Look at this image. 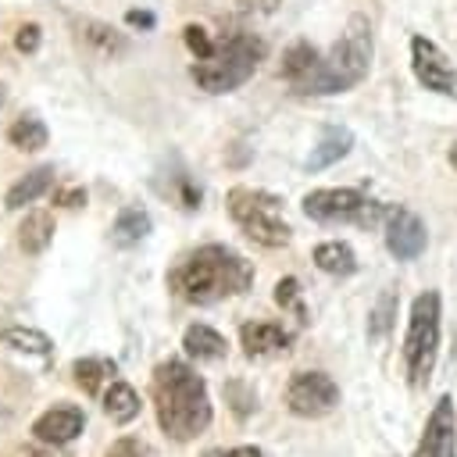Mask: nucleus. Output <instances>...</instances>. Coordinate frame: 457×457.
<instances>
[{
    "instance_id": "ddd939ff",
    "label": "nucleus",
    "mask_w": 457,
    "mask_h": 457,
    "mask_svg": "<svg viewBox=\"0 0 457 457\" xmlns=\"http://www.w3.org/2000/svg\"><path fill=\"white\" fill-rule=\"evenodd\" d=\"M293 332H286L275 321H246L239 328V346L246 357H268V353H282L289 350Z\"/></svg>"
},
{
    "instance_id": "b1692460",
    "label": "nucleus",
    "mask_w": 457,
    "mask_h": 457,
    "mask_svg": "<svg viewBox=\"0 0 457 457\" xmlns=\"http://www.w3.org/2000/svg\"><path fill=\"white\" fill-rule=\"evenodd\" d=\"M396 303H400V296H396L393 289H382V293H378V300H375V307H371V314H368V339H371V343H382V339L389 336L393 318H396Z\"/></svg>"
},
{
    "instance_id": "1a4fd4ad",
    "label": "nucleus",
    "mask_w": 457,
    "mask_h": 457,
    "mask_svg": "<svg viewBox=\"0 0 457 457\" xmlns=\"http://www.w3.org/2000/svg\"><path fill=\"white\" fill-rule=\"evenodd\" d=\"M411 68L425 89H432L439 96H457V71L432 39H425V36L411 39Z\"/></svg>"
},
{
    "instance_id": "7c9ffc66",
    "label": "nucleus",
    "mask_w": 457,
    "mask_h": 457,
    "mask_svg": "<svg viewBox=\"0 0 457 457\" xmlns=\"http://www.w3.org/2000/svg\"><path fill=\"white\" fill-rule=\"evenodd\" d=\"M204 457H264L257 446H228V450H211Z\"/></svg>"
},
{
    "instance_id": "a211bd4d",
    "label": "nucleus",
    "mask_w": 457,
    "mask_h": 457,
    "mask_svg": "<svg viewBox=\"0 0 457 457\" xmlns=\"http://www.w3.org/2000/svg\"><path fill=\"white\" fill-rule=\"evenodd\" d=\"M54 186V168L50 164H43V168H32L29 175H21L11 189H7V196H4V207L7 211H18V207H25V204H32V200H39L46 189Z\"/></svg>"
},
{
    "instance_id": "f257e3e1",
    "label": "nucleus",
    "mask_w": 457,
    "mask_h": 457,
    "mask_svg": "<svg viewBox=\"0 0 457 457\" xmlns=\"http://www.w3.org/2000/svg\"><path fill=\"white\" fill-rule=\"evenodd\" d=\"M150 400H154V414H157L161 432L175 443H189L211 428L214 407H211L207 382L179 357H168L154 368Z\"/></svg>"
},
{
    "instance_id": "c85d7f7f",
    "label": "nucleus",
    "mask_w": 457,
    "mask_h": 457,
    "mask_svg": "<svg viewBox=\"0 0 457 457\" xmlns=\"http://www.w3.org/2000/svg\"><path fill=\"white\" fill-rule=\"evenodd\" d=\"M107 457H146V446H143L139 439H132V436H121V439L107 450Z\"/></svg>"
},
{
    "instance_id": "4468645a",
    "label": "nucleus",
    "mask_w": 457,
    "mask_h": 457,
    "mask_svg": "<svg viewBox=\"0 0 457 457\" xmlns=\"http://www.w3.org/2000/svg\"><path fill=\"white\" fill-rule=\"evenodd\" d=\"M350 146H353V132H350V129H343V125H325V129H321V139H318V146L311 150V157H307L303 168H307V171H321V168L336 164L339 157H346Z\"/></svg>"
},
{
    "instance_id": "f03ea898",
    "label": "nucleus",
    "mask_w": 457,
    "mask_h": 457,
    "mask_svg": "<svg viewBox=\"0 0 457 457\" xmlns=\"http://www.w3.org/2000/svg\"><path fill=\"white\" fill-rule=\"evenodd\" d=\"M250 286H253V264L225 243L196 246L168 271V289L179 300L196 303V307L243 296Z\"/></svg>"
},
{
    "instance_id": "2eb2a0df",
    "label": "nucleus",
    "mask_w": 457,
    "mask_h": 457,
    "mask_svg": "<svg viewBox=\"0 0 457 457\" xmlns=\"http://www.w3.org/2000/svg\"><path fill=\"white\" fill-rule=\"evenodd\" d=\"M182 350H186V357H193V361H221L225 353H228V343H225V336L218 332V328H211V325H189L186 332H182Z\"/></svg>"
},
{
    "instance_id": "0eeeda50",
    "label": "nucleus",
    "mask_w": 457,
    "mask_h": 457,
    "mask_svg": "<svg viewBox=\"0 0 457 457\" xmlns=\"http://www.w3.org/2000/svg\"><path fill=\"white\" fill-rule=\"evenodd\" d=\"M378 207L368 204V196L361 189H311L303 196V214L311 221H321V225H346V221H371Z\"/></svg>"
},
{
    "instance_id": "9b49d317",
    "label": "nucleus",
    "mask_w": 457,
    "mask_h": 457,
    "mask_svg": "<svg viewBox=\"0 0 457 457\" xmlns=\"http://www.w3.org/2000/svg\"><path fill=\"white\" fill-rule=\"evenodd\" d=\"M425 243H428V232H425V221L407 211V207H389L386 211V250L396 257V261H414L425 253Z\"/></svg>"
},
{
    "instance_id": "6ab92c4d",
    "label": "nucleus",
    "mask_w": 457,
    "mask_h": 457,
    "mask_svg": "<svg viewBox=\"0 0 457 457\" xmlns=\"http://www.w3.org/2000/svg\"><path fill=\"white\" fill-rule=\"evenodd\" d=\"M314 264L325 271V275H336V278H346L357 271V253L350 243L343 239H325L314 246Z\"/></svg>"
},
{
    "instance_id": "473e14b6",
    "label": "nucleus",
    "mask_w": 457,
    "mask_h": 457,
    "mask_svg": "<svg viewBox=\"0 0 457 457\" xmlns=\"http://www.w3.org/2000/svg\"><path fill=\"white\" fill-rule=\"evenodd\" d=\"M246 11H275L278 7V0H239Z\"/></svg>"
},
{
    "instance_id": "412c9836",
    "label": "nucleus",
    "mask_w": 457,
    "mask_h": 457,
    "mask_svg": "<svg viewBox=\"0 0 457 457\" xmlns=\"http://www.w3.org/2000/svg\"><path fill=\"white\" fill-rule=\"evenodd\" d=\"M7 139H11L14 150H29V154H36V150H43V146L50 143V132H46V125H43L36 114H21V118L7 129Z\"/></svg>"
},
{
    "instance_id": "f704fd0d",
    "label": "nucleus",
    "mask_w": 457,
    "mask_h": 457,
    "mask_svg": "<svg viewBox=\"0 0 457 457\" xmlns=\"http://www.w3.org/2000/svg\"><path fill=\"white\" fill-rule=\"evenodd\" d=\"M446 161H450V164H453V168H457V143H453V146H450V154H446Z\"/></svg>"
},
{
    "instance_id": "dca6fc26",
    "label": "nucleus",
    "mask_w": 457,
    "mask_h": 457,
    "mask_svg": "<svg viewBox=\"0 0 457 457\" xmlns=\"http://www.w3.org/2000/svg\"><path fill=\"white\" fill-rule=\"evenodd\" d=\"M54 214L50 211H29L18 225V246L29 253V257H39L50 243H54Z\"/></svg>"
},
{
    "instance_id": "c9c22d12",
    "label": "nucleus",
    "mask_w": 457,
    "mask_h": 457,
    "mask_svg": "<svg viewBox=\"0 0 457 457\" xmlns=\"http://www.w3.org/2000/svg\"><path fill=\"white\" fill-rule=\"evenodd\" d=\"M0 100H4V86H0Z\"/></svg>"
},
{
    "instance_id": "4be33fe9",
    "label": "nucleus",
    "mask_w": 457,
    "mask_h": 457,
    "mask_svg": "<svg viewBox=\"0 0 457 457\" xmlns=\"http://www.w3.org/2000/svg\"><path fill=\"white\" fill-rule=\"evenodd\" d=\"M71 375H75V386H79L86 396H100L104 378L114 375V364H111V361H100V357H79V361L71 364Z\"/></svg>"
},
{
    "instance_id": "9d476101",
    "label": "nucleus",
    "mask_w": 457,
    "mask_h": 457,
    "mask_svg": "<svg viewBox=\"0 0 457 457\" xmlns=\"http://www.w3.org/2000/svg\"><path fill=\"white\" fill-rule=\"evenodd\" d=\"M414 457H457V414L450 396H439L432 403Z\"/></svg>"
},
{
    "instance_id": "2f4dec72",
    "label": "nucleus",
    "mask_w": 457,
    "mask_h": 457,
    "mask_svg": "<svg viewBox=\"0 0 457 457\" xmlns=\"http://www.w3.org/2000/svg\"><path fill=\"white\" fill-rule=\"evenodd\" d=\"M54 200L64 204V207H79V204H86V193H82V189H64V193H57Z\"/></svg>"
},
{
    "instance_id": "39448f33",
    "label": "nucleus",
    "mask_w": 457,
    "mask_h": 457,
    "mask_svg": "<svg viewBox=\"0 0 457 457\" xmlns=\"http://www.w3.org/2000/svg\"><path fill=\"white\" fill-rule=\"evenodd\" d=\"M439 318H443V300L436 289H425L414 296L411 303V318H407V332H403V371L411 389H425L432 371H436V357H439Z\"/></svg>"
},
{
    "instance_id": "20e7f679",
    "label": "nucleus",
    "mask_w": 457,
    "mask_h": 457,
    "mask_svg": "<svg viewBox=\"0 0 457 457\" xmlns=\"http://www.w3.org/2000/svg\"><path fill=\"white\" fill-rule=\"evenodd\" d=\"M261 57H264V43L257 36L232 32L228 39L214 43V50L207 57H196L189 64V79L204 93H232L257 71Z\"/></svg>"
},
{
    "instance_id": "7ed1b4c3",
    "label": "nucleus",
    "mask_w": 457,
    "mask_h": 457,
    "mask_svg": "<svg viewBox=\"0 0 457 457\" xmlns=\"http://www.w3.org/2000/svg\"><path fill=\"white\" fill-rule=\"evenodd\" d=\"M371 25L364 14H353L346 21V29L339 32V39L311 64V71L303 75V82L296 86V93H307V96H332V93H346L353 89L368 68H371Z\"/></svg>"
},
{
    "instance_id": "423d86ee",
    "label": "nucleus",
    "mask_w": 457,
    "mask_h": 457,
    "mask_svg": "<svg viewBox=\"0 0 457 457\" xmlns=\"http://www.w3.org/2000/svg\"><path fill=\"white\" fill-rule=\"evenodd\" d=\"M225 207H228L232 221L239 225V232L250 236L253 243L268 246V250L286 246V243L293 239L289 221L282 218V200H278L275 193L250 189V186H236V189H228Z\"/></svg>"
},
{
    "instance_id": "aec40b11",
    "label": "nucleus",
    "mask_w": 457,
    "mask_h": 457,
    "mask_svg": "<svg viewBox=\"0 0 457 457\" xmlns=\"http://www.w3.org/2000/svg\"><path fill=\"white\" fill-rule=\"evenodd\" d=\"M104 414L114 421V425H129V421H136L139 418V393L129 386V382H111L104 393Z\"/></svg>"
},
{
    "instance_id": "f8f14e48",
    "label": "nucleus",
    "mask_w": 457,
    "mask_h": 457,
    "mask_svg": "<svg viewBox=\"0 0 457 457\" xmlns=\"http://www.w3.org/2000/svg\"><path fill=\"white\" fill-rule=\"evenodd\" d=\"M82 428H86V414H82V407H75V403H57V407L43 411V414L32 421V436H36L39 443H50V446H64V443L79 439Z\"/></svg>"
},
{
    "instance_id": "5701e85b",
    "label": "nucleus",
    "mask_w": 457,
    "mask_h": 457,
    "mask_svg": "<svg viewBox=\"0 0 457 457\" xmlns=\"http://www.w3.org/2000/svg\"><path fill=\"white\" fill-rule=\"evenodd\" d=\"M0 346L18 350V353L46 357V353L54 350V339H50L46 332H39V328H21V325H14V328H4V332H0Z\"/></svg>"
},
{
    "instance_id": "f3484780",
    "label": "nucleus",
    "mask_w": 457,
    "mask_h": 457,
    "mask_svg": "<svg viewBox=\"0 0 457 457\" xmlns=\"http://www.w3.org/2000/svg\"><path fill=\"white\" fill-rule=\"evenodd\" d=\"M150 228L154 225H150V214L143 207H121L114 225H111V243L121 246V250H132L150 236Z\"/></svg>"
},
{
    "instance_id": "a878e982",
    "label": "nucleus",
    "mask_w": 457,
    "mask_h": 457,
    "mask_svg": "<svg viewBox=\"0 0 457 457\" xmlns=\"http://www.w3.org/2000/svg\"><path fill=\"white\" fill-rule=\"evenodd\" d=\"M86 29H89V32H86V39H89V43H96L104 54H125V50H129V43H125L114 29H107V25H93V21H89Z\"/></svg>"
},
{
    "instance_id": "72a5a7b5",
    "label": "nucleus",
    "mask_w": 457,
    "mask_h": 457,
    "mask_svg": "<svg viewBox=\"0 0 457 457\" xmlns=\"http://www.w3.org/2000/svg\"><path fill=\"white\" fill-rule=\"evenodd\" d=\"M129 25H143V29H150V25H154V14H146V11H129Z\"/></svg>"
},
{
    "instance_id": "bb28decb",
    "label": "nucleus",
    "mask_w": 457,
    "mask_h": 457,
    "mask_svg": "<svg viewBox=\"0 0 457 457\" xmlns=\"http://www.w3.org/2000/svg\"><path fill=\"white\" fill-rule=\"evenodd\" d=\"M225 393H228V400H232L236 418H246V414L257 407V393H253V389L246 393V386H243V382H228V389H225Z\"/></svg>"
},
{
    "instance_id": "6e6552de",
    "label": "nucleus",
    "mask_w": 457,
    "mask_h": 457,
    "mask_svg": "<svg viewBox=\"0 0 457 457\" xmlns=\"http://www.w3.org/2000/svg\"><path fill=\"white\" fill-rule=\"evenodd\" d=\"M286 407L296 418H325L339 407V386L325 371H296L286 382Z\"/></svg>"
},
{
    "instance_id": "c756f323",
    "label": "nucleus",
    "mask_w": 457,
    "mask_h": 457,
    "mask_svg": "<svg viewBox=\"0 0 457 457\" xmlns=\"http://www.w3.org/2000/svg\"><path fill=\"white\" fill-rule=\"evenodd\" d=\"M14 46L21 50V54H36V46H39V25H21L18 29V36H14Z\"/></svg>"
},
{
    "instance_id": "393cba45",
    "label": "nucleus",
    "mask_w": 457,
    "mask_h": 457,
    "mask_svg": "<svg viewBox=\"0 0 457 457\" xmlns=\"http://www.w3.org/2000/svg\"><path fill=\"white\" fill-rule=\"evenodd\" d=\"M275 303L282 307V311H293L300 321H307V307H303V289H300V282L293 278V275H286V278H278L275 282Z\"/></svg>"
},
{
    "instance_id": "cd10ccee",
    "label": "nucleus",
    "mask_w": 457,
    "mask_h": 457,
    "mask_svg": "<svg viewBox=\"0 0 457 457\" xmlns=\"http://www.w3.org/2000/svg\"><path fill=\"white\" fill-rule=\"evenodd\" d=\"M182 39H186V46L193 50V57H207V54L214 50L207 29H200V25H186V29H182Z\"/></svg>"
}]
</instances>
